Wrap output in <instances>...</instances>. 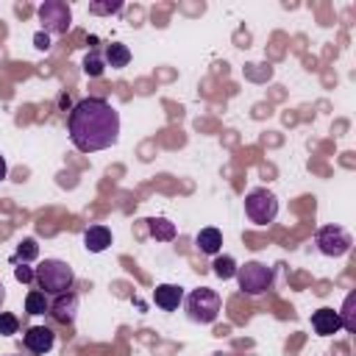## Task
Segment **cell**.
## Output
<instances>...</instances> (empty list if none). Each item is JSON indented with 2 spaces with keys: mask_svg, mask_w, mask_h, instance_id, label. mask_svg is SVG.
I'll list each match as a JSON object with an SVG mask.
<instances>
[{
  "mask_svg": "<svg viewBox=\"0 0 356 356\" xmlns=\"http://www.w3.org/2000/svg\"><path fill=\"white\" fill-rule=\"evenodd\" d=\"M67 131L81 153L106 150L120 139V111L103 97H83L70 108Z\"/></svg>",
  "mask_w": 356,
  "mask_h": 356,
  "instance_id": "obj_1",
  "label": "cell"
},
{
  "mask_svg": "<svg viewBox=\"0 0 356 356\" xmlns=\"http://www.w3.org/2000/svg\"><path fill=\"white\" fill-rule=\"evenodd\" d=\"M36 270V286L50 298H56V295H61V292H70L72 289V284H75V273H72V267L67 264V261H61V259H44V261H39V267H33Z\"/></svg>",
  "mask_w": 356,
  "mask_h": 356,
  "instance_id": "obj_2",
  "label": "cell"
},
{
  "mask_svg": "<svg viewBox=\"0 0 356 356\" xmlns=\"http://www.w3.org/2000/svg\"><path fill=\"white\" fill-rule=\"evenodd\" d=\"M220 306H222L220 295H217L214 289H209V286H197V289H192L189 295H184L186 317H189L192 323H200V325L214 323L217 314H220Z\"/></svg>",
  "mask_w": 356,
  "mask_h": 356,
  "instance_id": "obj_3",
  "label": "cell"
},
{
  "mask_svg": "<svg viewBox=\"0 0 356 356\" xmlns=\"http://www.w3.org/2000/svg\"><path fill=\"white\" fill-rule=\"evenodd\" d=\"M245 214L256 225H270L278 217V197L270 189L256 186L245 195Z\"/></svg>",
  "mask_w": 356,
  "mask_h": 356,
  "instance_id": "obj_4",
  "label": "cell"
},
{
  "mask_svg": "<svg viewBox=\"0 0 356 356\" xmlns=\"http://www.w3.org/2000/svg\"><path fill=\"white\" fill-rule=\"evenodd\" d=\"M39 22H42V31L47 36H61L70 31L72 25V8L64 3V0H44L39 6Z\"/></svg>",
  "mask_w": 356,
  "mask_h": 356,
  "instance_id": "obj_5",
  "label": "cell"
},
{
  "mask_svg": "<svg viewBox=\"0 0 356 356\" xmlns=\"http://www.w3.org/2000/svg\"><path fill=\"white\" fill-rule=\"evenodd\" d=\"M234 278L245 295H264L273 286V270L261 261H245L242 267H236Z\"/></svg>",
  "mask_w": 356,
  "mask_h": 356,
  "instance_id": "obj_6",
  "label": "cell"
},
{
  "mask_svg": "<svg viewBox=\"0 0 356 356\" xmlns=\"http://www.w3.org/2000/svg\"><path fill=\"white\" fill-rule=\"evenodd\" d=\"M314 245L323 256H331V259H339L345 256L350 248H353V236L342 228V225H323L317 234H314Z\"/></svg>",
  "mask_w": 356,
  "mask_h": 356,
  "instance_id": "obj_7",
  "label": "cell"
},
{
  "mask_svg": "<svg viewBox=\"0 0 356 356\" xmlns=\"http://www.w3.org/2000/svg\"><path fill=\"white\" fill-rule=\"evenodd\" d=\"M50 317L61 325H72L75 317H78V295L75 292H61L50 300Z\"/></svg>",
  "mask_w": 356,
  "mask_h": 356,
  "instance_id": "obj_8",
  "label": "cell"
},
{
  "mask_svg": "<svg viewBox=\"0 0 356 356\" xmlns=\"http://www.w3.org/2000/svg\"><path fill=\"white\" fill-rule=\"evenodd\" d=\"M22 345H25L31 353L44 356V353L53 350V345H56V334H53V328H47V325H31V328L22 334Z\"/></svg>",
  "mask_w": 356,
  "mask_h": 356,
  "instance_id": "obj_9",
  "label": "cell"
},
{
  "mask_svg": "<svg viewBox=\"0 0 356 356\" xmlns=\"http://www.w3.org/2000/svg\"><path fill=\"white\" fill-rule=\"evenodd\" d=\"M153 303L164 312H175L184 303V286L178 284H159L153 292Z\"/></svg>",
  "mask_w": 356,
  "mask_h": 356,
  "instance_id": "obj_10",
  "label": "cell"
},
{
  "mask_svg": "<svg viewBox=\"0 0 356 356\" xmlns=\"http://www.w3.org/2000/svg\"><path fill=\"white\" fill-rule=\"evenodd\" d=\"M312 328H314V334H320V337H331V334H337L339 328H342V320H339V312H334V309H317L314 314H312Z\"/></svg>",
  "mask_w": 356,
  "mask_h": 356,
  "instance_id": "obj_11",
  "label": "cell"
},
{
  "mask_svg": "<svg viewBox=\"0 0 356 356\" xmlns=\"http://www.w3.org/2000/svg\"><path fill=\"white\" fill-rule=\"evenodd\" d=\"M111 245V231L106 225H89L83 231V248L89 253H103Z\"/></svg>",
  "mask_w": 356,
  "mask_h": 356,
  "instance_id": "obj_12",
  "label": "cell"
},
{
  "mask_svg": "<svg viewBox=\"0 0 356 356\" xmlns=\"http://www.w3.org/2000/svg\"><path fill=\"white\" fill-rule=\"evenodd\" d=\"M195 245H197L200 253L217 256L220 248H222V234H220V228H200L197 236H195Z\"/></svg>",
  "mask_w": 356,
  "mask_h": 356,
  "instance_id": "obj_13",
  "label": "cell"
},
{
  "mask_svg": "<svg viewBox=\"0 0 356 356\" xmlns=\"http://www.w3.org/2000/svg\"><path fill=\"white\" fill-rule=\"evenodd\" d=\"M103 61H106V67H111V70H122V67H128V61H131V50H128L122 42H111V44H106V50H103Z\"/></svg>",
  "mask_w": 356,
  "mask_h": 356,
  "instance_id": "obj_14",
  "label": "cell"
},
{
  "mask_svg": "<svg viewBox=\"0 0 356 356\" xmlns=\"http://www.w3.org/2000/svg\"><path fill=\"white\" fill-rule=\"evenodd\" d=\"M147 231L156 242H172L175 239V222H170L167 217H150L147 220Z\"/></svg>",
  "mask_w": 356,
  "mask_h": 356,
  "instance_id": "obj_15",
  "label": "cell"
},
{
  "mask_svg": "<svg viewBox=\"0 0 356 356\" xmlns=\"http://www.w3.org/2000/svg\"><path fill=\"white\" fill-rule=\"evenodd\" d=\"M36 256H39V245H36V239L25 236V239L17 245V250H14L11 261H14V264H31Z\"/></svg>",
  "mask_w": 356,
  "mask_h": 356,
  "instance_id": "obj_16",
  "label": "cell"
},
{
  "mask_svg": "<svg viewBox=\"0 0 356 356\" xmlns=\"http://www.w3.org/2000/svg\"><path fill=\"white\" fill-rule=\"evenodd\" d=\"M47 309H50V298L42 289H31L25 295V312L28 314H44Z\"/></svg>",
  "mask_w": 356,
  "mask_h": 356,
  "instance_id": "obj_17",
  "label": "cell"
},
{
  "mask_svg": "<svg viewBox=\"0 0 356 356\" xmlns=\"http://www.w3.org/2000/svg\"><path fill=\"white\" fill-rule=\"evenodd\" d=\"M211 267H214V275L217 278H222V281H228V278H234L236 275V259L234 256H217L214 261H211Z\"/></svg>",
  "mask_w": 356,
  "mask_h": 356,
  "instance_id": "obj_18",
  "label": "cell"
},
{
  "mask_svg": "<svg viewBox=\"0 0 356 356\" xmlns=\"http://www.w3.org/2000/svg\"><path fill=\"white\" fill-rule=\"evenodd\" d=\"M353 303H356V292H348L345 295V303H342V312H339V320H342V328L345 331H356V312H353Z\"/></svg>",
  "mask_w": 356,
  "mask_h": 356,
  "instance_id": "obj_19",
  "label": "cell"
},
{
  "mask_svg": "<svg viewBox=\"0 0 356 356\" xmlns=\"http://www.w3.org/2000/svg\"><path fill=\"white\" fill-rule=\"evenodd\" d=\"M83 72H86L89 78H100V75L106 72V61H103V53H97V50H89V53H86V58H83Z\"/></svg>",
  "mask_w": 356,
  "mask_h": 356,
  "instance_id": "obj_20",
  "label": "cell"
},
{
  "mask_svg": "<svg viewBox=\"0 0 356 356\" xmlns=\"http://www.w3.org/2000/svg\"><path fill=\"white\" fill-rule=\"evenodd\" d=\"M117 11H122V3L120 0H108V3H100V0H95V3H89V14H97V17H106V14H117Z\"/></svg>",
  "mask_w": 356,
  "mask_h": 356,
  "instance_id": "obj_21",
  "label": "cell"
},
{
  "mask_svg": "<svg viewBox=\"0 0 356 356\" xmlns=\"http://www.w3.org/2000/svg\"><path fill=\"white\" fill-rule=\"evenodd\" d=\"M19 331V320L11 312H0V337H11Z\"/></svg>",
  "mask_w": 356,
  "mask_h": 356,
  "instance_id": "obj_22",
  "label": "cell"
},
{
  "mask_svg": "<svg viewBox=\"0 0 356 356\" xmlns=\"http://www.w3.org/2000/svg\"><path fill=\"white\" fill-rule=\"evenodd\" d=\"M14 278H17L19 284H31V281L36 278V270H33L31 264H17V267H14Z\"/></svg>",
  "mask_w": 356,
  "mask_h": 356,
  "instance_id": "obj_23",
  "label": "cell"
},
{
  "mask_svg": "<svg viewBox=\"0 0 356 356\" xmlns=\"http://www.w3.org/2000/svg\"><path fill=\"white\" fill-rule=\"evenodd\" d=\"M33 47H36V50H50V36H47L44 31H39V33L33 36Z\"/></svg>",
  "mask_w": 356,
  "mask_h": 356,
  "instance_id": "obj_24",
  "label": "cell"
},
{
  "mask_svg": "<svg viewBox=\"0 0 356 356\" xmlns=\"http://www.w3.org/2000/svg\"><path fill=\"white\" fill-rule=\"evenodd\" d=\"M6 172H8V164H6V159H3V156H0V181H3V178H6Z\"/></svg>",
  "mask_w": 356,
  "mask_h": 356,
  "instance_id": "obj_25",
  "label": "cell"
},
{
  "mask_svg": "<svg viewBox=\"0 0 356 356\" xmlns=\"http://www.w3.org/2000/svg\"><path fill=\"white\" fill-rule=\"evenodd\" d=\"M3 300H6V286H3V281H0V306H3Z\"/></svg>",
  "mask_w": 356,
  "mask_h": 356,
  "instance_id": "obj_26",
  "label": "cell"
},
{
  "mask_svg": "<svg viewBox=\"0 0 356 356\" xmlns=\"http://www.w3.org/2000/svg\"><path fill=\"white\" fill-rule=\"evenodd\" d=\"M8 356H14V353H8Z\"/></svg>",
  "mask_w": 356,
  "mask_h": 356,
  "instance_id": "obj_27",
  "label": "cell"
}]
</instances>
